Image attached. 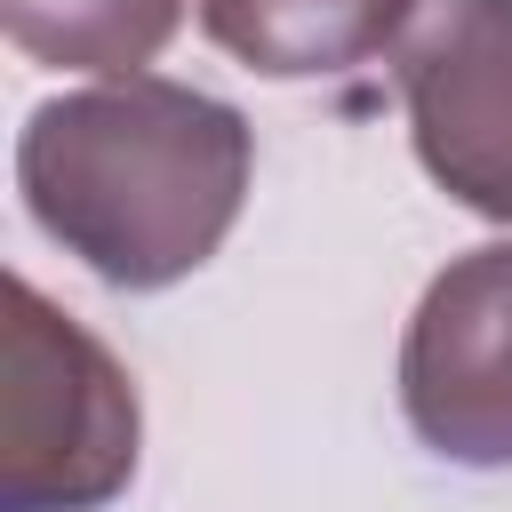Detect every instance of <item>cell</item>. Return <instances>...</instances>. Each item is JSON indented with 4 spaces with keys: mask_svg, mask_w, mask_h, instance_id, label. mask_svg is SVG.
<instances>
[{
    "mask_svg": "<svg viewBox=\"0 0 512 512\" xmlns=\"http://www.w3.org/2000/svg\"><path fill=\"white\" fill-rule=\"evenodd\" d=\"M248 120L184 80H104L40 104L16 136L32 224L112 288L200 272L248 200Z\"/></svg>",
    "mask_w": 512,
    "mask_h": 512,
    "instance_id": "obj_1",
    "label": "cell"
},
{
    "mask_svg": "<svg viewBox=\"0 0 512 512\" xmlns=\"http://www.w3.org/2000/svg\"><path fill=\"white\" fill-rule=\"evenodd\" d=\"M136 384L32 280L0 336V512H96L136 480Z\"/></svg>",
    "mask_w": 512,
    "mask_h": 512,
    "instance_id": "obj_2",
    "label": "cell"
},
{
    "mask_svg": "<svg viewBox=\"0 0 512 512\" xmlns=\"http://www.w3.org/2000/svg\"><path fill=\"white\" fill-rule=\"evenodd\" d=\"M400 96L424 176L512 224V0H424L400 40Z\"/></svg>",
    "mask_w": 512,
    "mask_h": 512,
    "instance_id": "obj_3",
    "label": "cell"
},
{
    "mask_svg": "<svg viewBox=\"0 0 512 512\" xmlns=\"http://www.w3.org/2000/svg\"><path fill=\"white\" fill-rule=\"evenodd\" d=\"M400 408L448 464H512V240L456 256L400 344Z\"/></svg>",
    "mask_w": 512,
    "mask_h": 512,
    "instance_id": "obj_4",
    "label": "cell"
},
{
    "mask_svg": "<svg viewBox=\"0 0 512 512\" xmlns=\"http://www.w3.org/2000/svg\"><path fill=\"white\" fill-rule=\"evenodd\" d=\"M416 8L424 0H200V24L264 80H320L384 56Z\"/></svg>",
    "mask_w": 512,
    "mask_h": 512,
    "instance_id": "obj_5",
    "label": "cell"
},
{
    "mask_svg": "<svg viewBox=\"0 0 512 512\" xmlns=\"http://www.w3.org/2000/svg\"><path fill=\"white\" fill-rule=\"evenodd\" d=\"M0 24L32 64L128 80L176 40L184 0H0Z\"/></svg>",
    "mask_w": 512,
    "mask_h": 512,
    "instance_id": "obj_6",
    "label": "cell"
}]
</instances>
